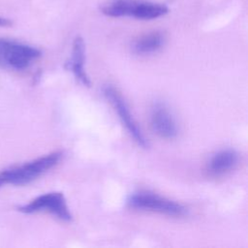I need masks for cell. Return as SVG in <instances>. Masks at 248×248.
<instances>
[{"label":"cell","instance_id":"8","mask_svg":"<svg viewBox=\"0 0 248 248\" xmlns=\"http://www.w3.org/2000/svg\"><path fill=\"white\" fill-rule=\"evenodd\" d=\"M85 44L81 37H76L73 42L71 58L66 62V68L70 70L75 78L83 85L90 86V79L84 70Z\"/></svg>","mask_w":248,"mask_h":248},{"label":"cell","instance_id":"9","mask_svg":"<svg viewBox=\"0 0 248 248\" xmlns=\"http://www.w3.org/2000/svg\"><path fill=\"white\" fill-rule=\"evenodd\" d=\"M238 162V154L233 149H223L215 153L209 160L207 168L210 173L224 174L232 170Z\"/></svg>","mask_w":248,"mask_h":248},{"label":"cell","instance_id":"5","mask_svg":"<svg viewBox=\"0 0 248 248\" xmlns=\"http://www.w3.org/2000/svg\"><path fill=\"white\" fill-rule=\"evenodd\" d=\"M18 210L27 214L47 211L62 221L69 222L72 220V214L67 205L66 199L60 192H51L41 195L29 203L19 206Z\"/></svg>","mask_w":248,"mask_h":248},{"label":"cell","instance_id":"12","mask_svg":"<svg viewBox=\"0 0 248 248\" xmlns=\"http://www.w3.org/2000/svg\"><path fill=\"white\" fill-rule=\"evenodd\" d=\"M3 185V182H2V180H1V177H0V187Z\"/></svg>","mask_w":248,"mask_h":248},{"label":"cell","instance_id":"3","mask_svg":"<svg viewBox=\"0 0 248 248\" xmlns=\"http://www.w3.org/2000/svg\"><path fill=\"white\" fill-rule=\"evenodd\" d=\"M41 54V50L34 46L9 39H0V69L23 70Z\"/></svg>","mask_w":248,"mask_h":248},{"label":"cell","instance_id":"11","mask_svg":"<svg viewBox=\"0 0 248 248\" xmlns=\"http://www.w3.org/2000/svg\"><path fill=\"white\" fill-rule=\"evenodd\" d=\"M12 24H13V22H12L10 19L0 16V26H2V27H7V26H11Z\"/></svg>","mask_w":248,"mask_h":248},{"label":"cell","instance_id":"1","mask_svg":"<svg viewBox=\"0 0 248 248\" xmlns=\"http://www.w3.org/2000/svg\"><path fill=\"white\" fill-rule=\"evenodd\" d=\"M101 12L111 17L129 16L137 19H155L165 16L169 8L148 0H108L101 7Z\"/></svg>","mask_w":248,"mask_h":248},{"label":"cell","instance_id":"4","mask_svg":"<svg viewBox=\"0 0 248 248\" xmlns=\"http://www.w3.org/2000/svg\"><path fill=\"white\" fill-rule=\"evenodd\" d=\"M127 204L139 210H148L174 217L187 214V208L181 203L148 191H140L130 195L127 199Z\"/></svg>","mask_w":248,"mask_h":248},{"label":"cell","instance_id":"6","mask_svg":"<svg viewBox=\"0 0 248 248\" xmlns=\"http://www.w3.org/2000/svg\"><path fill=\"white\" fill-rule=\"evenodd\" d=\"M104 95L106 98L111 103L114 109L117 111L119 118L123 125L126 127L129 134L133 137V139L137 141L139 145L143 148L148 147V141L144 138L143 134L141 133L139 125L137 124L135 118L133 117L125 100L119 94L117 89H115L111 85H106L103 89Z\"/></svg>","mask_w":248,"mask_h":248},{"label":"cell","instance_id":"10","mask_svg":"<svg viewBox=\"0 0 248 248\" xmlns=\"http://www.w3.org/2000/svg\"><path fill=\"white\" fill-rule=\"evenodd\" d=\"M165 42V36L159 31H153L138 38L132 46L138 54H149L160 49Z\"/></svg>","mask_w":248,"mask_h":248},{"label":"cell","instance_id":"7","mask_svg":"<svg viewBox=\"0 0 248 248\" xmlns=\"http://www.w3.org/2000/svg\"><path fill=\"white\" fill-rule=\"evenodd\" d=\"M150 123L153 131L161 138L171 140L178 134L176 121L165 104L155 103L151 108Z\"/></svg>","mask_w":248,"mask_h":248},{"label":"cell","instance_id":"2","mask_svg":"<svg viewBox=\"0 0 248 248\" xmlns=\"http://www.w3.org/2000/svg\"><path fill=\"white\" fill-rule=\"evenodd\" d=\"M62 153L52 152L21 166L6 170L0 173L3 184L25 185L40 177L58 164Z\"/></svg>","mask_w":248,"mask_h":248}]
</instances>
